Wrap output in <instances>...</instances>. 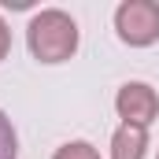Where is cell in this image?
<instances>
[{"mask_svg":"<svg viewBox=\"0 0 159 159\" xmlns=\"http://www.w3.org/2000/svg\"><path fill=\"white\" fill-rule=\"evenodd\" d=\"M156 159H159V156H156Z\"/></svg>","mask_w":159,"mask_h":159,"instance_id":"ba28073f","label":"cell"},{"mask_svg":"<svg viewBox=\"0 0 159 159\" xmlns=\"http://www.w3.org/2000/svg\"><path fill=\"white\" fill-rule=\"evenodd\" d=\"M115 34L129 48H148L159 41V4L156 0H122L115 7Z\"/></svg>","mask_w":159,"mask_h":159,"instance_id":"7a4b0ae2","label":"cell"},{"mask_svg":"<svg viewBox=\"0 0 159 159\" xmlns=\"http://www.w3.org/2000/svg\"><path fill=\"white\" fill-rule=\"evenodd\" d=\"M0 159H19V133L4 111H0Z\"/></svg>","mask_w":159,"mask_h":159,"instance_id":"5b68a950","label":"cell"},{"mask_svg":"<svg viewBox=\"0 0 159 159\" xmlns=\"http://www.w3.org/2000/svg\"><path fill=\"white\" fill-rule=\"evenodd\" d=\"M7 52H11V30H7V22H4V15H0V63L7 59Z\"/></svg>","mask_w":159,"mask_h":159,"instance_id":"52a82bcc","label":"cell"},{"mask_svg":"<svg viewBox=\"0 0 159 159\" xmlns=\"http://www.w3.org/2000/svg\"><path fill=\"white\" fill-rule=\"evenodd\" d=\"M115 111H119L122 126H141L148 129L159 119V93L148 81H126L115 93Z\"/></svg>","mask_w":159,"mask_h":159,"instance_id":"3957f363","label":"cell"},{"mask_svg":"<svg viewBox=\"0 0 159 159\" xmlns=\"http://www.w3.org/2000/svg\"><path fill=\"white\" fill-rule=\"evenodd\" d=\"M52 159H100V152L89 144V141H67V144H59Z\"/></svg>","mask_w":159,"mask_h":159,"instance_id":"8992f818","label":"cell"},{"mask_svg":"<svg viewBox=\"0 0 159 159\" xmlns=\"http://www.w3.org/2000/svg\"><path fill=\"white\" fill-rule=\"evenodd\" d=\"M78 41H81V30L74 22V15H67L63 7H41V11L30 15L26 48L37 63H44V67L67 63L78 52Z\"/></svg>","mask_w":159,"mask_h":159,"instance_id":"6da1fadb","label":"cell"},{"mask_svg":"<svg viewBox=\"0 0 159 159\" xmlns=\"http://www.w3.org/2000/svg\"><path fill=\"white\" fill-rule=\"evenodd\" d=\"M148 152V129L141 126H119L111 137V159H144Z\"/></svg>","mask_w":159,"mask_h":159,"instance_id":"277c9868","label":"cell"}]
</instances>
